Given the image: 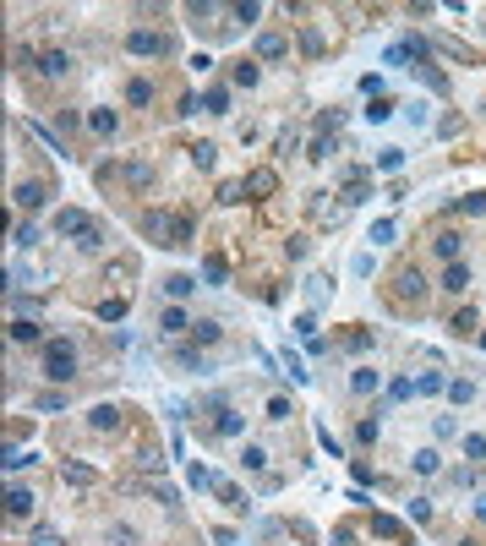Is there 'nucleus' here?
Returning <instances> with one entry per match:
<instances>
[{
    "instance_id": "nucleus-27",
    "label": "nucleus",
    "mask_w": 486,
    "mask_h": 546,
    "mask_svg": "<svg viewBox=\"0 0 486 546\" xmlns=\"http://www.w3.org/2000/svg\"><path fill=\"white\" fill-rule=\"evenodd\" d=\"M437 464H443V459H437L432 448H421L416 459H410V470H416V476H437Z\"/></svg>"
},
{
    "instance_id": "nucleus-31",
    "label": "nucleus",
    "mask_w": 486,
    "mask_h": 546,
    "mask_svg": "<svg viewBox=\"0 0 486 546\" xmlns=\"http://www.w3.org/2000/svg\"><path fill=\"white\" fill-rule=\"evenodd\" d=\"M28 546H66V541H61V530H55V524H33V541Z\"/></svg>"
},
{
    "instance_id": "nucleus-52",
    "label": "nucleus",
    "mask_w": 486,
    "mask_h": 546,
    "mask_svg": "<svg viewBox=\"0 0 486 546\" xmlns=\"http://www.w3.org/2000/svg\"><path fill=\"white\" fill-rule=\"evenodd\" d=\"M448 399H454V404H464V399H470V383H464V377H459V383H448Z\"/></svg>"
},
{
    "instance_id": "nucleus-13",
    "label": "nucleus",
    "mask_w": 486,
    "mask_h": 546,
    "mask_svg": "<svg viewBox=\"0 0 486 546\" xmlns=\"http://www.w3.org/2000/svg\"><path fill=\"white\" fill-rule=\"evenodd\" d=\"M284 55H290V44L279 33H257V61H284Z\"/></svg>"
},
{
    "instance_id": "nucleus-1",
    "label": "nucleus",
    "mask_w": 486,
    "mask_h": 546,
    "mask_svg": "<svg viewBox=\"0 0 486 546\" xmlns=\"http://www.w3.org/2000/svg\"><path fill=\"white\" fill-rule=\"evenodd\" d=\"M142 229H148L153 241H164V246H192V235H197L192 213H148Z\"/></svg>"
},
{
    "instance_id": "nucleus-19",
    "label": "nucleus",
    "mask_w": 486,
    "mask_h": 546,
    "mask_svg": "<svg viewBox=\"0 0 486 546\" xmlns=\"http://www.w3.org/2000/svg\"><path fill=\"white\" fill-rule=\"evenodd\" d=\"M159 328H164V333H186V328H192V317H186L181 306H164V312H159Z\"/></svg>"
},
{
    "instance_id": "nucleus-29",
    "label": "nucleus",
    "mask_w": 486,
    "mask_h": 546,
    "mask_svg": "<svg viewBox=\"0 0 486 546\" xmlns=\"http://www.w3.org/2000/svg\"><path fill=\"white\" fill-rule=\"evenodd\" d=\"M192 164H197V169H213V164H219V148H213V142H197V148H192Z\"/></svg>"
},
{
    "instance_id": "nucleus-22",
    "label": "nucleus",
    "mask_w": 486,
    "mask_h": 546,
    "mask_svg": "<svg viewBox=\"0 0 486 546\" xmlns=\"http://www.w3.org/2000/svg\"><path fill=\"white\" fill-rule=\"evenodd\" d=\"M88 420H93V432H115V426H121V410H115V404H98Z\"/></svg>"
},
{
    "instance_id": "nucleus-38",
    "label": "nucleus",
    "mask_w": 486,
    "mask_h": 546,
    "mask_svg": "<svg viewBox=\"0 0 486 546\" xmlns=\"http://www.w3.org/2000/svg\"><path fill=\"white\" fill-rule=\"evenodd\" d=\"M350 388H356V393H372V388H377V372H372V366H360L356 377H350Z\"/></svg>"
},
{
    "instance_id": "nucleus-8",
    "label": "nucleus",
    "mask_w": 486,
    "mask_h": 546,
    "mask_svg": "<svg viewBox=\"0 0 486 546\" xmlns=\"http://www.w3.org/2000/svg\"><path fill=\"white\" fill-rule=\"evenodd\" d=\"M38 77H50V82H61L66 71H71V55H66V50H44V55H38Z\"/></svg>"
},
{
    "instance_id": "nucleus-48",
    "label": "nucleus",
    "mask_w": 486,
    "mask_h": 546,
    "mask_svg": "<svg viewBox=\"0 0 486 546\" xmlns=\"http://www.w3.org/2000/svg\"><path fill=\"white\" fill-rule=\"evenodd\" d=\"M410 393H416V383H410V377H393V383H388V399H410Z\"/></svg>"
},
{
    "instance_id": "nucleus-16",
    "label": "nucleus",
    "mask_w": 486,
    "mask_h": 546,
    "mask_svg": "<svg viewBox=\"0 0 486 546\" xmlns=\"http://www.w3.org/2000/svg\"><path fill=\"white\" fill-rule=\"evenodd\" d=\"M88 131H93V137H115V131H121V115H115V109H93V115H88Z\"/></svg>"
},
{
    "instance_id": "nucleus-32",
    "label": "nucleus",
    "mask_w": 486,
    "mask_h": 546,
    "mask_svg": "<svg viewBox=\"0 0 486 546\" xmlns=\"http://www.w3.org/2000/svg\"><path fill=\"white\" fill-rule=\"evenodd\" d=\"M448 328H454L459 339H470V333L481 328V317H476V312H454V322H448Z\"/></svg>"
},
{
    "instance_id": "nucleus-5",
    "label": "nucleus",
    "mask_w": 486,
    "mask_h": 546,
    "mask_svg": "<svg viewBox=\"0 0 486 546\" xmlns=\"http://www.w3.org/2000/svg\"><path fill=\"white\" fill-rule=\"evenodd\" d=\"M126 50H131V55H169V38L153 33V28H131L126 33Z\"/></svg>"
},
{
    "instance_id": "nucleus-53",
    "label": "nucleus",
    "mask_w": 486,
    "mask_h": 546,
    "mask_svg": "<svg viewBox=\"0 0 486 546\" xmlns=\"http://www.w3.org/2000/svg\"><path fill=\"white\" fill-rule=\"evenodd\" d=\"M410 519H416V524H426V519H432V503H426V497H421V503H410Z\"/></svg>"
},
{
    "instance_id": "nucleus-34",
    "label": "nucleus",
    "mask_w": 486,
    "mask_h": 546,
    "mask_svg": "<svg viewBox=\"0 0 486 546\" xmlns=\"http://www.w3.org/2000/svg\"><path fill=\"white\" fill-rule=\"evenodd\" d=\"M246 181H225V186H219V202H246Z\"/></svg>"
},
{
    "instance_id": "nucleus-7",
    "label": "nucleus",
    "mask_w": 486,
    "mask_h": 546,
    "mask_svg": "<svg viewBox=\"0 0 486 546\" xmlns=\"http://www.w3.org/2000/svg\"><path fill=\"white\" fill-rule=\"evenodd\" d=\"M121 492H142V497H159V503H175V486H164V481H148V476H126V481H121Z\"/></svg>"
},
{
    "instance_id": "nucleus-9",
    "label": "nucleus",
    "mask_w": 486,
    "mask_h": 546,
    "mask_svg": "<svg viewBox=\"0 0 486 546\" xmlns=\"http://www.w3.org/2000/svg\"><path fill=\"white\" fill-rule=\"evenodd\" d=\"M432 252L443 262H459V252H464V235L459 229H437V241H432Z\"/></svg>"
},
{
    "instance_id": "nucleus-15",
    "label": "nucleus",
    "mask_w": 486,
    "mask_h": 546,
    "mask_svg": "<svg viewBox=\"0 0 486 546\" xmlns=\"http://www.w3.org/2000/svg\"><path fill=\"white\" fill-rule=\"evenodd\" d=\"M246 192L252 197H273L279 192V175H273V169H252V175H246Z\"/></svg>"
},
{
    "instance_id": "nucleus-55",
    "label": "nucleus",
    "mask_w": 486,
    "mask_h": 546,
    "mask_svg": "<svg viewBox=\"0 0 486 546\" xmlns=\"http://www.w3.org/2000/svg\"><path fill=\"white\" fill-rule=\"evenodd\" d=\"M476 514H481V519H486V497H476Z\"/></svg>"
},
{
    "instance_id": "nucleus-20",
    "label": "nucleus",
    "mask_w": 486,
    "mask_h": 546,
    "mask_svg": "<svg viewBox=\"0 0 486 546\" xmlns=\"http://www.w3.org/2000/svg\"><path fill=\"white\" fill-rule=\"evenodd\" d=\"M213 492H219V497H225L229 508H235V514H252V503H246V492H241V486H229V481H219L213 486Z\"/></svg>"
},
{
    "instance_id": "nucleus-12",
    "label": "nucleus",
    "mask_w": 486,
    "mask_h": 546,
    "mask_svg": "<svg viewBox=\"0 0 486 546\" xmlns=\"http://www.w3.org/2000/svg\"><path fill=\"white\" fill-rule=\"evenodd\" d=\"M241 426H246V420L235 416L229 404H213V432H219V437H241Z\"/></svg>"
},
{
    "instance_id": "nucleus-33",
    "label": "nucleus",
    "mask_w": 486,
    "mask_h": 546,
    "mask_svg": "<svg viewBox=\"0 0 486 546\" xmlns=\"http://www.w3.org/2000/svg\"><path fill=\"white\" fill-rule=\"evenodd\" d=\"M241 464H246V470H262V464H268L262 443H246V448H241Z\"/></svg>"
},
{
    "instance_id": "nucleus-43",
    "label": "nucleus",
    "mask_w": 486,
    "mask_h": 546,
    "mask_svg": "<svg viewBox=\"0 0 486 546\" xmlns=\"http://www.w3.org/2000/svg\"><path fill=\"white\" fill-rule=\"evenodd\" d=\"M437 388H443V372H421L416 377V393H437Z\"/></svg>"
},
{
    "instance_id": "nucleus-36",
    "label": "nucleus",
    "mask_w": 486,
    "mask_h": 546,
    "mask_svg": "<svg viewBox=\"0 0 486 546\" xmlns=\"http://www.w3.org/2000/svg\"><path fill=\"white\" fill-rule=\"evenodd\" d=\"M192 333H197V344H219L225 328H219V322H192Z\"/></svg>"
},
{
    "instance_id": "nucleus-35",
    "label": "nucleus",
    "mask_w": 486,
    "mask_h": 546,
    "mask_svg": "<svg viewBox=\"0 0 486 546\" xmlns=\"http://www.w3.org/2000/svg\"><path fill=\"white\" fill-rule=\"evenodd\" d=\"M229 82H235V88H252V82H257V66H252V61H241L235 71H229Z\"/></svg>"
},
{
    "instance_id": "nucleus-47",
    "label": "nucleus",
    "mask_w": 486,
    "mask_h": 546,
    "mask_svg": "<svg viewBox=\"0 0 486 546\" xmlns=\"http://www.w3.org/2000/svg\"><path fill=\"white\" fill-rule=\"evenodd\" d=\"M344 350H372V333L356 328V333H344Z\"/></svg>"
},
{
    "instance_id": "nucleus-45",
    "label": "nucleus",
    "mask_w": 486,
    "mask_h": 546,
    "mask_svg": "<svg viewBox=\"0 0 486 546\" xmlns=\"http://www.w3.org/2000/svg\"><path fill=\"white\" fill-rule=\"evenodd\" d=\"M66 481H71V486H88V481H93V470H88V464H66Z\"/></svg>"
},
{
    "instance_id": "nucleus-3",
    "label": "nucleus",
    "mask_w": 486,
    "mask_h": 546,
    "mask_svg": "<svg viewBox=\"0 0 486 546\" xmlns=\"http://www.w3.org/2000/svg\"><path fill=\"white\" fill-rule=\"evenodd\" d=\"M55 229H61V235H77L82 252H98V246H104V229H98L88 213H77V208H66L61 219H55Z\"/></svg>"
},
{
    "instance_id": "nucleus-23",
    "label": "nucleus",
    "mask_w": 486,
    "mask_h": 546,
    "mask_svg": "<svg viewBox=\"0 0 486 546\" xmlns=\"http://www.w3.org/2000/svg\"><path fill=\"white\" fill-rule=\"evenodd\" d=\"M437 50H443V55H454V61H481V55H476V50H470V44H459V38H437Z\"/></svg>"
},
{
    "instance_id": "nucleus-14",
    "label": "nucleus",
    "mask_w": 486,
    "mask_h": 546,
    "mask_svg": "<svg viewBox=\"0 0 486 546\" xmlns=\"http://www.w3.org/2000/svg\"><path fill=\"white\" fill-rule=\"evenodd\" d=\"M126 104L131 109H148V104H153V82H148V77H131L126 82Z\"/></svg>"
},
{
    "instance_id": "nucleus-2",
    "label": "nucleus",
    "mask_w": 486,
    "mask_h": 546,
    "mask_svg": "<svg viewBox=\"0 0 486 546\" xmlns=\"http://www.w3.org/2000/svg\"><path fill=\"white\" fill-rule=\"evenodd\" d=\"M44 372L55 383H71L77 377V339H50L44 344Z\"/></svg>"
},
{
    "instance_id": "nucleus-30",
    "label": "nucleus",
    "mask_w": 486,
    "mask_h": 546,
    "mask_svg": "<svg viewBox=\"0 0 486 546\" xmlns=\"http://www.w3.org/2000/svg\"><path fill=\"white\" fill-rule=\"evenodd\" d=\"M164 289H169L175 301H186V295L197 289V279H186V273H169V279H164Z\"/></svg>"
},
{
    "instance_id": "nucleus-49",
    "label": "nucleus",
    "mask_w": 486,
    "mask_h": 546,
    "mask_svg": "<svg viewBox=\"0 0 486 546\" xmlns=\"http://www.w3.org/2000/svg\"><path fill=\"white\" fill-rule=\"evenodd\" d=\"M268 420H290V399H268Z\"/></svg>"
},
{
    "instance_id": "nucleus-44",
    "label": "nucleus",
    "mask_w": 486,
    "mask_h": 546,
    "mask_svg": "<svg viewBox=\"0 0 486 546\" xmlns=\"http://www.w3.org/2000/svg\"><path fill=\"white\" fill-rule=\"evenodd\" d=\"M109 546H137V530H131V524H115V530H109Z\"/></svg>"
},
{
    "instance_id": "nucleus-51",
    "label": "nucleus",
    "mask_w": 486,
    "mask_h": 546,
    "mask_svg": "<svg viewBox=\"0 0 486 546\" xmlns=\"http://www.w3.org/2000/svg\"><path fill=\"white\" fill-rule=\"evenodd\" d=\"M301 50L306 55H323V33H301Z\"/></svg>"
},
{
    "instance_id": "nucleus-24",
    "label": "nucleus",
    "mask_w": 486,
    "mask_h": 546,
    "mask_svg": "<svg viewBox=\"0 0 486 546\" xmlns=\"http://www.w3.org/2000/svg\"><path fill=\"white\" fill-rule=\"evenodd\" d=\"M71 399H66L61 388H50V393H33V410H66Z\"/></svg>"
},
{
    "instance_id": "nucleus-10",
    "label": "nucleus",
    "mask_w": 486,
    "mask_h": 546,
    "mask_svg": "<svg viewBox=\"0 0 486 546\" xmlns=\"http://www.w3.org/2000/svg\"><path fill=\"white\" fill-rule=\"evenodd\" d=\"M6 333H11V344H38V339H44V328H38L33 317H11Z\"/></svg>"
},
{
    "instance_id": "nucleus-4",
    "label": "nucleus",
    "mask_w": 486,
    "mask_h": 546,
    "mask_svg": "<svg viewBox=\"0 0 486 546\" xmlns=\"http://www.w3.org/2000/svg\"><path fill=\"white\" fill-rule=\"evenodd\" d=\"M388 295L399 301V306H416V301L426 295V279L416 273V268H399V273H393V285H388Z\"/></svg>"
},
{
    "instance_id": "nucleus-17",
    "label": "nucleus",
    "mask_w": 486,
    "mask_h": 546,
    "mask_svg": "<svg viewBox=\"0 0 486 546\" xmlns=\"http://www.w3.org/2000/svg\"><path fill=\"white\" fill-rule=\"evenodd\" d=\"M6 514H11V519H28V514H33V492H28V486H11V497H6Z\"/></svg>"
},
{
    "instance_id": "nucleus-6",
    "label": "nucleus",
    "mask_w": 486,
    "mask_h": 546,
    "mask_svg": "<svg viewBox=\"0 0 486 546\" xmlns=\"http://www.w3.org/2000/svg\"><path fill=\"white\" fill-rule=\"evenodd\" d=\"M109 175H121V186H131V192H148V186H153V164H142V159L121 164V169H109Z\"/></svg>"
},
{
    "instance_id": "nucleus-39",
    "label": "nucleus",
    "mask_w": 486,
    "mask_h": 546,
    "mask_svg": "<svg viewBox=\"0 0 486 546\" xmlns=\"http://www.w3.org/2000/svg\"><path fill=\"white\" fill-rule=\"evenodd\" d=\"M202 279H208V285H225V257H208V262H202Z\"/></svg>"
},
{
    "instance_id": "nucleus-26",
    "label": "nucleus",
    "mask_w": 486,
    "mask_h": 546,
    "mask_svg": "<svg viewBox=\"0 0 486 546\" xmlns=\"http://www.w3.org/2000/svg\"><path fill=\"white\" fill-rule=\"evenodd\" d=\"M372 536H388V541H404L399 519H388V514H377V519H372Z\"/></svg>"
},
{
    "instance_id": "nucleus-21",
    "label": "nucleus",
    "mask_w": 486,
    "mask_h": 546,
    "mask_svg": "<svg viewBox=\"0 0 486 546\" xmlns=\"http://www.w3.org/2000/svg\"><path fill=\"white\" fill-rule=\"evenodd\" d=\"M126 312H131V301H126V295H109V301L98 306V317H104V322H126Z\"/></svg>"
},
{
    "instance_id": "nucleus-28",
    "label": "nucleus",
    "mask_w": 486,
    "mask_h": 546,
    "mask_svg": "<svg viewBox=\"0 0 486 546\" xmlns=\"http://www.w3.org/2000/svg\"><path fill=\"white\" fill-rule=\"evenodd\" d=\"M202 109H208V115H225V109H229V88H208Z\"/></svg>"
},
{
    "instance_id": "nucleus-40",
    "label": "nucleus",
    "mask_w": 486,
    "mask_h": 546,
    "mask_svg": "<svg viewBox=\"0 0 486 546\" xmlns=\"http://www.w3.org/2000/svg\"><path fill=\"white\" fill-rule=\"evenodd\" d=\"M448 213H486V197H459Z\"/></svg>"
},
{
    "instance_id": "nucleus-54",
    "label": "nucleus",
    "mask_w": 486,
    "mask_h": 546,
    "mask_svg": "<svg viewBox=\"0 0 486 546\" xmlns=\"http://www.w3.org/2000/svg\"><path fill=\"white\" fill-rule=\"evenodd\" d=\"M356 541V530H350V524H339V530H333V546H350Z\"/></svg>"
},
{
    "instance_id": "nucleus-56",
    "label": "nucleus",
    "mask_w": 486,
    "mask_h": 546,
    "mask_svg": "<svg viewBox=\"0 0 486 546\" xmlns=\"http://www.w3.org/2000/svg\"><path fill=\"white\" fill-rule=\"evenodd\" d=\"M481 350H486V333H481Z\"/></svg>"
},
{
    "instance_id": "nucleus-37",
    "label": "nucleus",
    "mask_w": 486,
    "mask_h": 546,
    "mask_svg": "<svg viewBox=\"0 0 486 546\" xmlns=\"http://www.w3.org/2000/svg\"><path fill=\"white\" fill-rule=\"evenodd\" d=\"M356 443H377V416H360L356 420Z\"/></svg>"
},
{
    "instance_id": "nucleus-25",
    "label": "nucleus",
    "mask_w": 486,
    "mask_h": 546,
    "mask_svg": "<svg viewBox=\"0 0 486 546\" xmlns=\"http://www.w3.org/2000/svg\"><path fill=\"white\" fill-rule=\"evenodd\" d=\"M393 109H399V104H393V98L383 93V98H372V104H366V121H377V126H383V121H388Z\"/></svg>"
},
{
    "instance_id": "nucleus-42",
    "label": "nucleus",
    "mask_w": 486,
    "mask_h": 546,
    "mask_svg": "<svg viewBox=\"0 0 486 546\" xmlns=\"http://www.w3.org/2000/svg\"><path fill=\"white\" fill-rule=\"evenodd\" d=\"M399 164H404V148H383L377 153V169H399Z\"/></svg>"
},
{
    "instance_id": "nucleus-11",
    "label": "nucleus",
    "mask_w": 486,
    "mask_h": 546,
    "mask_svg": "<svg viewBox=\"0 0 486 546\" xmlns=\"http://www.w3.org/2000/svg\"><path fill=\"white\" fill-rule=\"evenodd\" d=\"M11 202H17V208H44V181H17Z\"/></svg>"
},
{
    "instance_id": "nucleus-41",
    "label": "nucleus",
    "mask_w": 486,
    "mask_h": 546,
    "mask_svg": "<svg viewBox=\"0 0 486 546\" xmlns=\"http://www.w3.org/2000/svg\"><path fill=\"white\" fill-rule=\"evenodd\" d=\"M464 459H486V437H481V432L464 437Z\"/></svg>"
},
{
    "instance_id": "nucleus-18",
    "label": "nucleus",
    "mask_w": 486,
    "mask_h": 546,
    "mask_svg": "<svg viewBox=\"0 0 486 546\" xmlns=\"http://www.w3.org/2000/svg\"><path fill=\"white\" fill-rule=\"evenodd\" d=\"M443 289H448V295H464V289H470V268H464V262H448V273H443Z\"/></svg>"
},
{
    "instance_id": "nucleus-46",
    "label": "nucleus",
    "mask_w": 486,
    "mask_h": 546,
    "mask_svg": "<svg viewBox=\"0 0 486 546\" xmlns=\"http://www.w3.org/2000/svg\"><path fill=\"white\" fill-rule=\"evenodd\" d=\"M295 333L312 344V339H317V317H306V312H301V317H295Z\"/></svg>"
},
{
    "instance_id": "nucleus-50",
    "label": "nucleus",
    "mask_w": 486,
    "mask_h": 546,
    "mask_svg": "<svg viewBox=\"0 0 486 546\" xmlns=\"http://www.w3.org/2000/svg\"><path fill=\"white\" fill-rule=\"evenodd\" d=\"M372 241H377V246H388V241H393V225H388V219H377V225H372Z\"/></svg>"
}]
</instances>
